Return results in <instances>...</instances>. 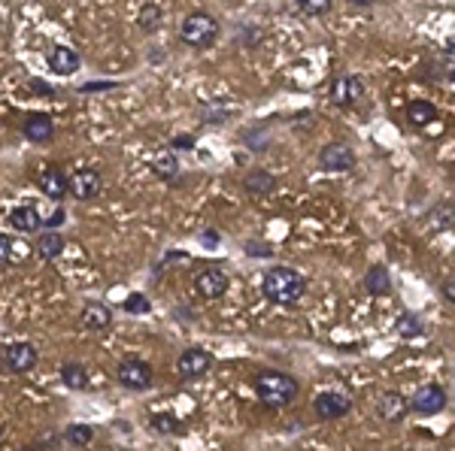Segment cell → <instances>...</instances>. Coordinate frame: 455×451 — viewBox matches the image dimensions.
Wrapping results in <instances>:
<instances>
[{
    "mask_svg": "<svg viewBox=\"0 0 455 451\" xmlns=\"http://www.w3.org/2000/svg\"><path fill=\"white\" fill-rule=\"evenodd\" d=\"M125 309L131 312V315H146V312L152 309V303H149V297H146V294L134 291V294H127V297H125Z\"/></svg>",
    "mask_w": 455,
    "mask_h": 451,
    "instance_id": "f1b7e54d",
    "label": "cell"
},
{
    "mask_svg": "<svg viewBox=\"0 0 455 451\" xmlns=\"http://www.w3.org/2000/svg\"><path fill=\"white\" fill-rule=\"evenodd\" d=\"M0 370H4V357H0Z\"/></svg>",
    "mask_w": 455,
    "mask_h": 451,
    "instance_id": "60d3db41",
    "label": "cell"
},
{
    "mask_svg": "<svg viewBox=\"0 0 455 451\" xmlns=\"http://www.w3.org/2000/svg\"><path fill=\"white\" fill-rule=\"evenodd\" d=\"M227 288H231V275H227L222 266H204V270L195 275V294L204 300L225 297Z\"/></svg>",
    "mask_w": 455,
    "mask_h": 451,
    "instance_id": "5b68a950",
    "label": "cell"
},
{
    "mask_svg": "<svg viewBox=\"0 0 455 451\" xmlns=\"http://www.w3.org/2000/svg\"><path fill=\"white\" fill-rule=\"evenodd\" d=\"M115 379L127 391H149L152 388V366L140 357H125L115 370Z\"/></svg>",
    "mask_w": 455,
    "mask_h": 451,
    "instance_id": "277c9868",
    "label": "cell"
},
{
    "mask_svg": "<svg viewBox=\"0 0 455 451\" xmlns=\"http://www.w3.org/2000/svg\"><path fill=\"white\" fill-rule=\"evenodd\" d=\"M118 82H88V85H82V94H91V91H106V88H115Z\"/></svg>",
    "mask_w": 455,
    "mask_h": 451,
    "instance_id": "d590c367",
    "label": "cell"
},
{
    "mask_svg": "<svg viewBox=\"0 0 455 451\" xmlns=\"http://www.w3.org/2000/svg\"><path fill=\"white\" fill-rule=\"evenodd\" d=\"M170 149H173V152H188V149H195V136H191V134L176 136V140L170 143Z\"/></svg>",
    "mask_w": 455,
    "mask_h": 451,
    "instance_id": "836d02e7",
    "label": "cell"
},
{
    "mask_svg": "<svg viewBox=\"0 0 455 451\" xmlns=\"http://www.w3.org/2000/svg\"><path fill=\"white\" fill-rule=\"evenodd\" d=\"M27 88H34V94H52V88L46 85V82H40V79H31L27 82Z\"/></svg>",
    "mask_w": 455,
    "mask_h": 451,
    "instance_id": "74e56055",
    "label": "cell"
},
{
    "mask_svg": "<svg viewBox=\"0 0 455 451\" xmlns=\"http://www.w3.org/2000/svg\"><path fill=\"white\" fill-rule=\"evenodd\" d=\"M0 27H4V18H0Z\"/></svg>",
    "mask_w": 455,
    "mask_h": 451,
    "instance_id": "b9f144b4",
    "label": "cell"
},
{
    "mask_svg": "<svg viewBox=\"0 0 455 451\" xmlns=\"http://www.w3.org/2000/svg\"><path fill=\"white\" fill-rule=\"evenodd\" d=\"M355 161L358 158H355V152L346 143H331L318 152V164H322V170H328V173H346L355 167Z\"/></svg>",
    "mask_w": 455,
    "mask_h": 451,
    "instance_id": "30bf717a",
    "label": "cell"
},
{
    "mask_svg": "<svg viewBox=\"0 0 455 451\" xmlns=\"http://www.w3.org/2000/svg\"><path fill=\"white\" fill-rule=\"evenodd\" d=\"M52 134H55V124H52V118L43 113H36L24 122V136L31 143H46V140H52Z\"/></svg>",
    "mask_w": 455,
    "mask_h": 451,
    "instance_id": "e0dca14e",
    "label": "cell"
},
{
    "mask_svg": "<svg viewBox=\"0 0 455 451\" xmlns=\"http://www.w3.org/2000/svg\"><path fill=\"white\" fill-rule=\"evenodd\" d=\"M152 173L158 179H164V182H173L176 179V173H179V161L173 158L170 152H164V155H158V158L152 161Z\"/></svg>",
    "mask_w": 455,
    "mask_h": 451,
    "instance_id": "484cf974",
    "label": "cell"
},
{
    "mask_svg": "<svg viewBox=\"0 0 455 451\" xmlns=\"http://www.w3.org/2000/svg\"><path fill=\"white\" fill-rule=\"evenodd\" d=\"M364 288H368L373 297H386V294L391 291V275H388L386 266H382V264L370 266L368 275H364Z\"/></svg>",
    "mask_w": 455,
    "mask_h": 451,
    "instance_id": "d6986e66",
    "label": "cell"
},
{
    "mask_svg": "<svg viewBox=\"0 0 455 451\" xmlns=\"http://www.w3.org/2000/svg\"><path fill=\"white\" fill-rule=\"evenodd\" d=\"M9 224H13L15 230H22V234H34V230L43 227V218L40 213H36L34 206H18L9 213Z\"/></svg>",
    "mask_w": 455,
    "mask_h": 451,
    "instance_id": "ac0fdd59",
    "label": "cell"
},
{
    "mask_svg": "<svg viewBox=\"0 0 455 451\" xmlns=\"http://www.w3.org/2000/svg\"><path fill=\"white\" fill-rule=\"evenodd\" d=\"M100 191H104V179L91 167H82L67 179V194H73L76 200H94Z\"/></svg>",
    "mask_w": 455,
    "mask_h": 451,
    "instance_id": "8992f818",
    "label": "cell"
},
{
    "mask_svg": "<svg viewBox=\"0 0 455 451\" xmlns=\"http://www.w3.org/2000/svg\"><path fill=\"white\" fill-rule=\"evenodd\" d=\"M79 324L85 330H94V334H104V330L113 324V312H109L104 303H88L79 315Z\"/></svg>",
    "mask_w": 455,
    "mask_h": 451,
    "instance_id": "5bb4252c",
    "label": "cell"
},
{
    "mask_svg": "<svg viewBox=\"0 0 455 451\" xmlns=\"http://www.w3.org/2000/svg\"><path fill=\"white\" fill-rule=\"evenodd\" d=\"M40 188L46 197L64 200L67 197V176H64L58 167H49V170H43V176H40Z\"/></svg>",
    "mask_w": 455,
    "mask_h": 451,
    "instance_id": "2e32d148",
    "label": "cell"
},
{
    "mask_svg": "<svg viewBox=\"0 0 455 451\" xmlns=\"http://www.w3.org/2000/svg\"><path fill=\"white\" fill-rule=\"evenodd\" d=\"M246 145H249L252 152H264L267 149V140H264L261 131H246Z\"/></svg>",
    "mask_w": 455,
    "mask_h": 451,
    "instance_id": "1f68e13d",
    "label": "cell"
},
{
    "mask_svg": "<svg viewBox=\"0 0 455 451\" xmlns=\"http://www.w3.org/2000/svg\"><path fill=\"white\" fill-rule=\"evenodd\" d=\"M443 297L452 303V297H455V294H452V279H449V282H443Z\"/></svg>",
    "mask_w": 455,
    "mask_h": 451,
    "instance_id": "f35d334b",
    "label": "cell"
},
{
    "mask_svg": "<svg viewBox=\"0 0 455 451\" xmlns=\"http://www.w3.org/2000/svg\"><path fill=\"white\" fill-rule=\"evenodd\" d=\"M36 364V348L31 343H13L6 348V366L13 373H27Z\"/></svg>",
    "mask_w": 455,
    "mask_h": 451,
    "instance_id": "7c38bea8",
    "label": "cell"
},
{
    "mask_svg": "<svg viewBox=\"0 0 455 451\" xmlns=\"http://www.w3.org/2000/svg\"><path fill=\"white\" fill-rule=\"evenodd\" d=\"M213 370V355L204 352V348H186L176 361V373L182 379H200Z\"/></svg>",
    "mask_w": 455,
    "mask_h": 451,
    "instance_id": "9c48e42d",
    "label": "cell"
},
{
    "mask_svg": "<svg viewBox=\"0 0 455 451\" xmlns=\"http://www.w3.org/2000/svg\"><path fill=\"white\" fill-rule=\"evenodd\" d=\"M200 243H204V248H206V252H216V248H218V243H222V239H218V230H216V227L204 230V234H200Z\"/></svg>",
    "mask_w": 455,
    "mask_h": 451,
    "instance_id": "d6a6232c",
    "label": "cell"
},
{
    "mask_svg": "<svg viewBox=\"0 0 455 451\" xmlns=\"http://www.w3.org/2000/svg\"><path fill=\"white\" fill-rule=\"evenodd\" d=\"M182 43L195 45V49H206L218 40V22L209 13H191L186 22H182Z\"/></svg>",
    "mask_w": 455,
    "mask_h": 451,
    "instance_id": "3957f363",
    "label": "cell"
},
{
    "mask_svg": "<svg viewBox=\"0 0 455 451\" xmlns=\"http://www.w3.org/2000/svg\"><path fill=\"white\" fill-rule=\"evenodd\" d=\"M243 188L249 191V194H273V191H276V179L264 170H252L249 176L243 179Z\"/></svg>",
    "mask_w": 455,
    "mask_h": 451,
    "instance_id": "44dd1931",
    "label": "cell"
},
{
    "mask_svg": "<svg viewBox=\"0 0 455 451\" xmlns=\"http://www.w3.org/2000/svg\"><path fill=\"white\" fill-rule=\"evenodd\" d=\"M298 6L304 9L307 15H325L328 9L334 6V0H298Z\"/></svg>",
    "mask_w": 455,
    "mask_h": 451,
    "instance_id": "f546056e",
    "label": "cell"
},
{
    "mask_svg": "<svg viewBox=\"0 0 455 451\" xmlns=\"http://www.w3.org/2000/svg\"><path fill=\"white\" fill-rule=\"evenodd\" d=\"M349 409H352V400L337 391H325L313 400V412L318 421H337V418L349 415Z\"/></svg>",
    "mask_w": 455,
    "mask_h": 451,
    "instance_id": "ba28073f",
    "label": "cell"
},
{
    "mask_svg": "<svg viewBox=\"0 0 455 451\" xmlns=\"http://www.w3.org/2000/svg\"><path fill=\"white\" fill-rule=\"evenodd\" d=\"M307 291V279L291 266H273V270L264 273L261 279V294L270 303H279V306H288V303H298Z\"/></svg>",
    "mask_w": 455,
    "mask_h": 451,
    "instance_id": "6da1fadb",
    "label": "cell"
},
{
    "mask_svg": "<svg viewBox=\"0 0 455 451\" xmlns=\"http://www.w3.org/2000/svg\"><path fill=\"white\" fill-rule=\"evenodd\" d=\"M13 257V236L0 234V264H6Z\"/></svg>",
    "mask_w": 455,
    "mask_h": 451,
    "instance_id": "e575fe53",
    "label": "cell"
},
{
    "mask_svg": "<svg viewBox=\"0 0 455 451\" xmlns=\"http://www.w3.org/2000/svg\"><path fill=\"white\" fill-rule=\"evenodd\" d=\"M364 97V82L358 76H337L331 85V100L337 106H355Z\"/></svg>",
    "mask_w": 455,
    "mask_h": 451,
    "instance_id": "8fae6325",
    "label": "cell"
},
{
    "mask_svg": "<svg viewBox=\"0 0 455 451\" xmlns=\"http://www.w3.org/2000/svg\"><path fill=\"white\" fill-rule=\"evenodd\" d=\"M149 427L158 430L164 436H179L182 434V421L176 415H167V412H158V415L149 418Z\"/></svg>",
    "mask_w": 455,
    "mask_h": 451,
    "instance_id": "4316f807",
    "label": "cell"
},
{
    "mask_svg": "<svg viewBox=\"0 0 455 451\" xmlns=\"http://www.w3.org/2000/svg\"><path fill=\"white\" fill-rule=\"evenodd\" d=\"M140 27L146 34H152V31H158V27H161V9L155 3H143V9H140Z\"/></svg>",
    "mask_w": 455,
    "mask_h": 451,
    "instance_id": "83f0119b",
    "label": "cell"
},
{
    "mask_svg": "<svg viewBox=\"0 0 455 451\" xmlns=\"http://www.w3.org/2000/svg\"><path fill=\"white\" fill-rule=\"evenodd\" d=\"M46 61H49V70L58 73V76H73V73L79 70V55L67 49V45H55V49L46 55Z\"/></svg>",
    "mask_w": 455,
    "mask_h": 451,
    "instance_id": "4fadbf2b",
    "label": "cell"
},
{
    "mask_svg": "<svg viewBox=\"0 0 455 451\" xmlns=\"http://www.w3.org/2000/svg\"><path fill=\"white\" fill-rule=\"evenodd\" d=\"M407 115H410V122H413V124L425 127V124H434L440 113H437V106L428 103V100H413V103L407 106Z\"/></svg>",
    "mask_w": 455,
    "mask_h": 451,
    "instance_id": "cb8c5ba5",
    "label": "cell"
},
{
    "mask_svg": "<svg viewBox=\"0 0 455 451\" xmlns=\"http://www.w3.org/2000/svg\"><path fill=\"white\" fill-rule=\"evenodd\" d=\"M349 3H358V6H370L373 0H349Z\"/></svg>",
    "mask_w": 455,
    "mask_h": 451,
    "instance_id": "ab89813d",
    "label": "cell"
},
{
    "mask_svg": "<svg viewBox=\"0 0 455 451\" xmlns=\"http://www.w3.org/2000/svg\"><path fill=\"white\" fill-rule=\"evenodd\" d=\"M243 248H246V255H252V257H270L273 255V245L258 243V239H249Z\"/></svg>",
    "mask_w": 455,
    "mask_h": 451,
    "instance_id": "4dcf8cb0",
    "label": "cell"
},
{
    "mask_svg": "<svg viewBox=\"0 0 455 451\" xmlns=\"http://www.w3.org/2000/svg\"><path fill=\"white\" fill-rule=\"evenodd\" d=\"M61 382L67 385V388H73V391H85L88 388V370L82 364L70 361V364L61 366Z\"/></svg>",
    "mask_w": 455,
    "mask_h": 451,
    "instance_id": "7402d4cb",
    "label": "cell"
},
{
    "mask_svg": "<svg viewBox=\"0 0 455 451\" xmlns=\"http://www.w3.org/2000/svg\"><path fill=\"white\" fill-rule=\"evenodd\" d=\"M255 394H258L261 406H267V409H286L298 397V382L291 379L288 373L267 370V373H261L258 379H255Z\"/></svg>",
    "mask_w": 455,
    "mask_h": 451,
    "instance_id": "7a4b0ae2",
    "label": "cell"
},
{
    "mask_svg": "<svg viewBox=\"0 0 455 451\" xmlns=\"http://www.w3.org/2000/svg\"><path fill=\"white\" fill-rule=\"evenodd\" d=\"M64 218H67V215H64V209H55V213H52L49 218H46L43 224H46V227H61V224H64Z\"/></svg>",
    "mask_w": 455,
    "mask_h": 451,
    "instance_id": "8d00e7d4",
    "label": "cell"
},
{
    "mask_svg": "<svg viewBox=\"0 0 455 451\" xmlns=\"http://www.w3.org/2000/svg\"><path fill=\"white\" fill-rule=\"evenodd\" d=\"M446 403H449V397H446L443 385H422V388L416 391L413 403H410V409H413L416 415H437V412L446 409Z\"/></svg>",
    "mask_w": 455,
    "mask_h": 451,
    "instance_id": "52a82bcc",
    "label": "cell"
},
{
    "mask_svg": "<svg viewBox=\"0 0 455 451\" xmlns=\"http://www.w3.org/2000/svg\"><path fill=\"white\" fill-rule=\"evenodd\" d=\"M91 439H94V427L91 424H70L64 430V443L73 448H85V445H91Z\"/></svg>",
    "mask_w": 455,
    "mask_h": 451,
    "instance_id": "d4e9b609",
    "label": "cell"
},
{
    "mask_svg": "<svg viewBox=\"0 0 455 451\" xmlns=\"http://www.w3.org/2000/svg\"><path fill=\"white\" fill-rule=\"evenodd\" d=\"M395 334L404 336V339H416V336L425 334V324L416 312H400L398 321H395Z\"/></svg>",
    "mask_w": 455,
    "mask_h": 451,
    "instance_id": "603a6c76",
    "label": "cell"
},
{
    "mask_svg": "<svg viewBox=\"0 0 455 451\" xmlns=\"http://www.w3.org/2000/svg\"><path fill=\"white\" fill-rule=\"evenodd\" d=\"M407 412H410V403H407V397H404L400 391L382 394V400H379V415L386 418V421H404Z\"/></svg>",
    "mask_w": 455,
    "mask_h": 451,
    "instance_id": "9a60e30c",
    "label": "cell"
},
{
    "mask_svg": "<svg viewBox=\"0 0 455 451\" xmlns=\"http://www.w3.org/2000/svg\"><path fill=\"white\" fill-rule=\"evenodd\" d=\"M36 252H40L43 261H55V257H61V252H64V236L55 227H49L40 239H36Z\"/></svg>",
    "mask_w": 455,
    "mask_h": 451,
    "instance_id": "ffe728a7",
    "label": "cell"
}]
</instances>
